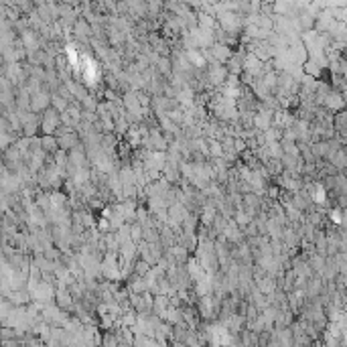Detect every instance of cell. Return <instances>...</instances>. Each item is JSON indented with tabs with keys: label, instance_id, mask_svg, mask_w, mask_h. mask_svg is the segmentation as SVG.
Here are the masks:
<instances>
[{
	"label": "cell",
	"instance_id": "obj_1",
	"mask_svg": "<svg viewBox=\"0 0 347 347\" xmlns=\"http://www.w3.org/2000/svg\"><path fill=\"white\" fill-rule=\"evenodd\" d=\"M325 106H327V110H331V112H341V110L347 106V100H345V97H343L339 91H329V93L325 95Z\"/></svg>",
	"mask_w": 347,
	"mask_h": 347
}]
</instances>
